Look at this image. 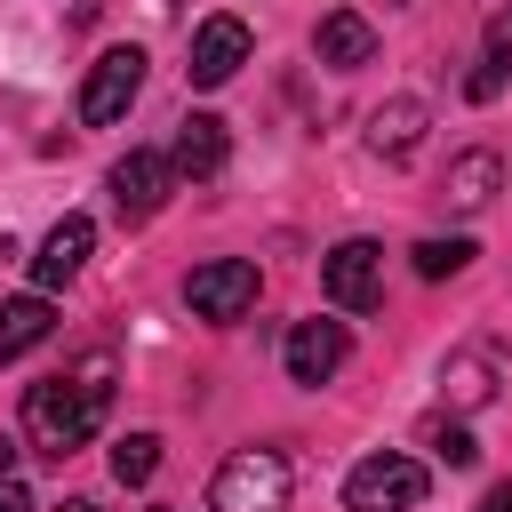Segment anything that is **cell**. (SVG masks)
Masks as SVG:
<instances>
[{
  "label": "cell",
  "instance_id": "cell-3",
  "mask_svg": "<svg viewBox=\"0 0 512 512\" xmlns=\"http://www.w3.org/2000/svg\"><path fill=\"white\" fill-rule=\"evenodd\" d=\"M424 464L416 456H360L352 472H344V512H416L424 504Z\"/></svg>",
  "mask_w": 512,
  "mask_h": 512
},
{
  "label": "cell",
  "instance_id": "cell-12",
  "mask_svg": "<svg viewBox=\"0 0 512 512\" xmlns=\"http://www.w3.org/2000/svg\"><path fill=\"white\" fill-rule=\"evenodd\" d=\"M88 248H96V224H88V216H56L48 240H40V256H32V280H40V288H64V280L88 264Z\"/></svg>",
  "mask_w": 512,
  "mask_h": 512
},
{
  "label": "cell",
  "instance_id": "cell-2",
  "mask_svg": "<svg viewBox=\"0 0 512 512\" xmlns=\"http://www.w3.org/2000/svg\"><path fill=\"white\" fill-rule=\"evenodd\" d=\"M288 504V456L280 448H232L208 480V512H280Z\"/></svg>",
  "mask_w": 512,
  "mask_h": 512
},
{
  "label": "cell",
  "instance_id": "cell-8",
  "mask_svg": "<svg viewBox=\"0 0 512 512\" xmlns=\"http://www.w3.org/2000/svg\"><path fill=\"white\" fill-rule=\"evenodd\" d=\"M344 352H352L344 320H296V328H288V344H280L288 384H328V376L344 368Z\"/></svg>",
  "mask_w": 512,
  "mask_h": 512
},
{
  "label": "cell",
  "instance_id": "cell-14",
  "mask_svg": "<svg viewBox=\"0 0 512 512\" xmlns=\"http://www.w3.org/2000/svg\"><path fill=\"white\" fill-rule=\"evenodd\" d=\"M56 336V312H48V288H32V296H8L0 304V368L8 360H24L32 344H48Z\"/></svg>",
  "mask_w": 512,
  "mask_h": 512
},
{
  "label": "cell",
  "instance_id": "cell-21",
  "mask_svg": "<svg viewBox=\"0 0 512 512\" xmlns=\"http://www.w3.org/2000/svg\"><path fill=\"white\" fill-rule=\"evenodd\" d=\"M56 8H64V24H96L104 16V0H56Z\"/></svg>",
  "mask_w": 512,
  "mask_h": 512
},
{
  "label": "cell",
  "instance_id": "cell-9",
  "mask_svg": "<svg viewBox=\"0 0 512 512\" xmlns=\"http://www.w3.org/2000/svg\"><path fill=\"white\" fill-rule=\"evenodd\" d=\"M248 48H256V40H248V24H240V16H208V24L192 32V64H184V72H192V88H224V80L248 64Z\"/></svg>",
  "mask_w": 512,
  "mask_h": 512
},
{
  "label": "cell",
  "instance_id": "cell-7",
  "mask_svg": "<svg viewBox=\"0 0 512 512\" xmlns=\"http://www.w3.org/2000/svg\"><path fill=\"white\" fill-rule=\"evenodd\" d=\"M168 184H176V160H168V152H128V160H112V208H120V224H152V216L168 208Z\"/></svg>",
  "mask_w": 512,
  "mask_h": 512
},
{
  "label": "cell",
  "instance_id": "cell-6",
  "mask_svg": "<svg viewBox=\"0 0 512 512\" xmlns=\"http://www.w3.org/2000/svg\"><path fill=\"white\" fill-rule=\"evenodd\" d=\"M320 288H328L336 312H368V304L384 296V248H376V240H336V248L320 256Z\"/></svg>",
  "mask_w": 512,
  "mask_h": 512
},
{
  "label": "cell",
  "instance_id": "cell-17",
  "mask_svg": "<svg viewBox=\"0 0 512 512\" xmlns=\"http://www.w3.org/2000/svg\"><path fill=\"white\" fill-rule=\"evenodd\" d=\"M504 72H512V8H496V16H488V48H480V72L464 80V96H472V104H488V96L504 88Z\"/></svg>",
  "mask_w": 512,
  "mask_h": 512
},
{
  "label": "cell",
  "instance_id": "cell-24",
  "mask_svg": "<svg viewBox=\"0 0 512 512\" xmlns=\"http://www.w3.org/2000/svg\"><path fill=\"white\" fill-rule=\"evenodd\" d=\"M0 480H16V440L0 432Z\"/></svg>",
  "mask_w": 512,
  "mask_h": 512
},
{
  "label": "cell",
  "instance_id": "cell-23",
  "mask_svg": "<svg viewBox=\"0 0 512 512\" xmlns=\"http://www.w3.org/2000/svg\"><path fill=\"white\" fill-rule=\"evenodd\" d=\"M480 512H512V480H504V488H488V496H480Z\"/></svg>",
  "mask_w": 512,
  "mask_h": 512
},
{
  "label": "cell",
  "instance_id": "cell-16",
  "mask_svg": "<svg viewBox=\"0 0 512 512\" xmlns=\"http://www.w3.org/2000/svg\"><path fill=\"white\" fill-rule=\"evenodd\" d=\"M440 384H448V400H456V408H480V400L496 392V352H488V344L456 352V360L440 368Z\"/></svg>",
  "mask_w": 512,
  "mask_h": 512
},
{
  "label": "cell",
  "instance_id": "cell-5",
  "mask_svg": "<svg viewBox=\"0 0 512 512\" xmlns=\"http://www.w3.org/2000/svg\"><path fill=\"white\" fill-rule=\"evenodd\" d=\"M136 88H144V48H104L88 64V80H80V120L88 128H112L136 104Z\"/></svg>",
  "mask_w": 512,
  "mask_h": 512
},
{
  "label": "cell",
  "instance_id": "cell-11",
  "mask_svg": "<svg viewBox=\"0 0 512 512\" xmlns=\"http://www.w3.org/2000/svg\"><path fill=\"white\" fill-rule=\"evenodd\" d=\"M424 128H432L424 96H392V104L368 112V152H376V160H408V152L424 144Z\"/></svg>",
  "mask_w": 512,
  "mask_h": 512
},
{
  "label": "cell",
  "instance_id": "cell-13",
  "mask_svg": "<svg viewBox=\"0 0 512 512\" xmlns=\"http://www.w3.org/2000/svg\"><path fill=\"white\" fill-rule=\"evenodd\" d=\"M224 152H232V136H224V120L216 112H192L184 128H176V176H192V184H208L216 168H224Z\"/></svg>",
  "mask_w": 512,
  "mask_h": 512
},
{
  "label": "cell",
  "instance_id": "cell-20",
  "mask_svg": "<svg viewBox=\"0 0 512 512\" xmlns=\"http://www.w3.org/2000/svg\"><path fill=\"white\" fill-rule=\"evenodd\" d=\"M424 448H440L448 464H472V456H480V448H472V432H464V424H448V416H432V424H424Z\"/></svg>",
  "mask_w": 512,
  "mask_h": 512
},
{
  "label": "cell",
  "instance_id": "cell-1",
  "mask_svg": "<svg viewBox=\"0 0 512 512\" xmlns=\"http://www.w3.org/2000/svg\"><path fill=\"white\" fill-rule=\"evenodd\" d=\"M104 408H112V360L96 352V360H80V368H64V376H48V384L24 392V448H40V456L64 464L72 448L96 440Z\"/></svg>",
  "mask_w": 512,
  "mask_h": 512
},
{
  "label": "cell",
  "instance_id": "cell-19",
  "mask_svg": "<svg viewBox=\"0 0 512 512\" xmlns=\"http://www.w3.org/2000/svg\"><path fill=\"white\" fill-rule=\"evenodd\" d=\"M464 264H472V240H464V232L416 240V272H424V280H448V272H464Z\"/></svg>",
  "mask_w": 512,
  "mask_h": 512
},
{
  "label": "cell",
  "instance_id": "cell-15",
  "mask_svg": "<svg viewBox=\"0 0 512 512\" xmlns=\"http://www.w3.org/2000/svg\"><path fill=\"white\" fill-rule=\"evenodd\" d=\"M504 184V160L496 152H456L448 160V208H488Z\"/></svg>",
  "mask_w": 512,
  "mask_h": 512
},
{
  "label": "cell",
  "instance_id": "cell-25",
  "mask_svg": "<svg viewBox=\"0 0 512 512\" xmlns=\"http://www.w3.org/2000/svg\"><path fill=\"white\" fill-rule=\"evenodd\" d=\"M64 512H96V504H88V496H72V504H64Z\"/></svg>",
  "mask_w": 512,
  "mask_h": 512
},
{
  "label": "cell",
  "instance_id": "cell-22",
  "mask_svg": "<svg viewBox=\"0 0 512 512\" xmlns=\"http://www.w3.org/2000/svg\"><path fill=\"white\" fill-rule=\"evenodd\" d=\"M0 512H32V496H24L16 480H0Z\"/></svg>",
  "mask_w": 512,
  "mask_h": 512
},
{
  "label": "cell",
  "instance_id": "cell-18",
  "mask_svg": "<svg viewBox=\"0 0 512 512\" xmlns=\"http://www.w3.org/2000/svg\"><path fill=\"white\" fill-rule=\"evenodd\" d=\"M152 472H160V440H152V432L112 440V480H120V488H144Z\"/></svg>",
  "mask_w": 512,
  "mask_h": 512
},
{
  "label": "cell",
  "instance_id": "cell-10",
  "mask_svg": "<svg viewBox=\"0 0 512 512\" xmlns=\"http://www.w3.org/2000/svg\"><path fill=\"white\" fill-rule=\"evenodd\" d=\"M312 56L336 64V72H360V64H376V24L360 8H328L320 32H312Z\"/></svg>",
  "mask_w": 512,
  "mask_h": 512
},
{
  "label": "cell",
  "instance_id": "cell-4",
  "mask_svg": "<svg viewBox=\"0 0 512 512\" xmlns=\"http://www.w3.org/2000/svg\"><path fill=\"white\" fill-rule=\"evenodd\" d=\"M184 304H192L200 320H216V328L248 320V312H256V264H248V256H208V264H192Z\"/></svg>",
  "mask_w": 512,
  "mask_h": 512
}]
</instances>
